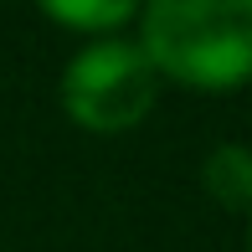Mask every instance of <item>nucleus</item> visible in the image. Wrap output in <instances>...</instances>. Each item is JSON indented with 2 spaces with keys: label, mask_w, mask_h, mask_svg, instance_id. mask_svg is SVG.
Segmentation results:
<instances>
[{
  "label": "nucleus",
  "mask_w": 252,
  "mask_h": 252,
  "mask_svg": "<svg viewBox=\"0 0 252 252\" xmlns=\"http://www.w3.org/2000/svg\"><path fill=\"white\" fill-rule=\"evenodd\" d=\"M139 47L159 77L226 93L252 77V0H155L139 10Z\"/></svg>",
  "instance_id": "nucleus-1"
},
{
  "label": "nucleus",
  "mask_w": 252,
  "mask_h": 252,
  "mask_svg": "<svg viewBox=\"0 0 252 252\" xmlns=\"http://www.w3.org/2000/svg\"><path fill=\"white\" fill-rule=\"evenodd\" d=\"M155 93H159L155 62L144 57L139 41L124 36L88 41L62 67V108L88 134H124L144 124V113L155 108Z\"/></svg>",
  "instance_id": "nucleus-2"
},
{
  "label": "nucleus",
  "mask_w": 252,
  "mask_h": 252,
  "mask_svg": "<svg viewBox=\"0 0 252 252\" xmlns=\"http://www.w3.org/2000/svg\"><path fill=\"white\" fill-rule=\"evenodd\" d=\"M201 186L216 206L252 211V150L247 144H216L201 159Z\"/></svg>",
  "instance_id": "nucleus-3"
},
{
  "label": "nucleus",
  "mask_w": 252,
  "mask_h": 252,
  "mask_svg": "<svg viewBox=\"0 0 252 252\" xmlns=\"http://www.w3.org/2000/svg\"><path fill=\"white\" fill-rule=\"evenodd\" d=\"M41 10H47L57 26H72V31H83L88 41L113 36V31H119L124 21H134V16H139V10H134L129 0H47Z\"/></svg>",
  "instance_id": "nucleus-4"
},
{
  "label": "nucleus",
  "mask_w": 252,
  "mask_h": 252,
  "mask_svg": "<svg viewBox=\"0 0 252 252\" xmlns=\"http://www.w3.org/2000/svg\"><path fill=\"white\" fill-rule=\"evenodd\" d=\"M247 252H252V211H247Z\"/></svg>",
  "instance_id": "nucleus-5"
}]
</instances>
